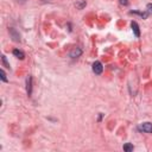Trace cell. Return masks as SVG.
<instances>
[{"label":"cell","instance_id":"6da1fadb","mask_svg":"<svg viewBox=\"0 0 152 152\" xmlns=\"http://www.w3.org/2000/svg\"><path fill=\"white\" fill-rule=\"evenodd\" d=\"M102 71H103L102 63L99 62V61L94 62V63H93V72H95L96 75H100V74H102Z\"/></svg>","mask_w":152,"mask_h":152},{"label":"cell","instance_id":"7c38bea8","mask_svg":"<svg viewBox=\"0 0 152 152\" xmlns=\"http://www.w3.org/2000/svg\"><path fill=\"white\" fill-rule=\"evenodd\" d=\"M147 13H152V4H148L147 5Z\"/></svg>","mask_w":152,"mask_h":152},{"label":"cell","instance_id":"30bf717a","mask_svg":"<svg viewBox=\"0 0 152 152\" xmlns=\"http://www.w3.org/2000/svg\"><path fill=\"white\" fill-rule=\"evenodd\" d=\"M0 75H1V80H2L4 82H7V77H6V74H5L4 69H1V70H0Z\"/></svg>","mask_w":152,"mask_h":152},{"label":"cell","instance_id":"277c9868","mask_svg":"<svg viewBox=\"0 0 152 152\" xmlns=\"http://www.w3.org/2000/svg\"><path fill=\"white\" fill-rule=\"evenodd\" d=\"M26 90H27V94L31 95L32 93V77L31 76H28L26 80Z\"/></svg>","mask_w":152,"mask_h":152},{"label":"cell","instance_id":"ba28073f","mask_svg":"<svg viewBox=\"0 0 152 152\" xmlns=\"http://www.w3.org/2000/svg\"><path fill=\"white\" fill-rule=\"evenodd\" d=\"M122 148H124V151H126V152H131V151H133V145L129 144V142H127V144L124 145Z\"/></svg>","mask_w":152,"mask_h":152},{"label":"cell","instance_id":"8992f818","mask_svg":"<svg viewBox=\"0 0 152 152\" xmlns=\"http://www.w3.org/2000/svg\"><path fill=\"white\" fill-rule=\"evenodd\" d=\"M13 55H14L17 58H19V59H24V58H25V53H24L21 50H18V49H14V50H13Z\"/></svg>","mask_w":152,"mask_h":152},{"label":"cell","instance_id":"52a82bcc","mask_svg":"<svg viewBox=\"0 0 152 152\" xmlns=\"http://www.w3.org/2000/svg\"><path fill=\"white\" fill-rule=\"evenodd\" d=\"M10 32H11V34H12V37H13V40H15V42H19V40H20V36L15 32L14 28H10Z\"/></svg>","mask_w":152,"mask_h":152},{"label":"cell","instance_id":"4fadbf2b","mask_svg":"<svg viewBox=\"0 0 152 152\" xmlns=\"http://www.w3.org/2000/svg\"><path fill=\"white\" fill-rule=\"evenodd\" d=\"M120 4H121V5L127 6V5H128V1H127V0H120Z\"/></svg>","mask_w":152,"mask_h":152},{"label":"cell","instance_id":"9c48e42d","mask_svg":"<svg viewBox=\"0 0 152 152\" xmlns=\"http://www.w3.org/2000/svg\"><path fill=\"white\" fill-rule=\"evenodd\" d=\"M84 6H86V1H84V0H81L80 2H76V7H77L78 10H82Z\"/></svg>","mask_w":152,"mask_h":152},{"label":"cell","instance_id":"5b68a950","mask_svg":"<svg viewBox=\"0 0 152 152\" xmlns=\"http://www.w3.org/2000/svg\"><path fill=\"white\" fill-rule=\"evenodd\" d=\"M131 26H132V30H133V32H134V34H135V37H139L140 36V31H139V25L135 23V21H132L131 23Z\"/></svg>","mask_w":152,"mask_h":152},{"label":"cell","instance_id":"8fae6325","mask_svg":"<svg viewBox=\"0 0 152 152\" xmlns=\"http://www.w3.org/2000/svg\"><path fill=\"white\" fill-rule=\"evenodd\" d=\"M1 59H2V63H4V65H5L6 68H10V64L7 63V61H6V57H5L4 55L1 56Z\"/></svg>","mask_w":152,"mask_h":152},{"label":"cell","instance_id":"3957f363","mask_svg":"<svg viewBox=\"0 0 152 152\" xmlns=\"http://www.w3.org/2000/svg\"><path fill=\"white\" fill-rule=\"evenodd\" d=\"M81 55H82V50H81L80 48H75V49H72V50L70 51V57H72V58L80 57Z\"/></svg>","mask_w":152,"mask_h":152},{"label":"cell","instance_id":"7a4b0ae2","mask_svg":"<svg viewBox=\"0 0 152 152\" xmlns=\"http://www.w3.org/2000/svg\"><path fill=\"white\" fill-rule=\"evenodd\" d=\"M139 129L145 133H152V124L151 122H144L139 126Z\"/></svg>","mask_w":152,"mask_h":152}]
</instances>
